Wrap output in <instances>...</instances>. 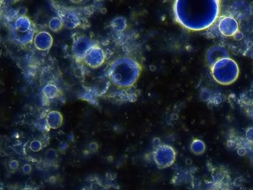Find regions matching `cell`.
I'll use <instances>...</instances> for the list:
<instances>
[{
  "label": "cell",
  "instance_id": "9a60e30c",
  "mask_svg": "<svg viewBox=\"0 0 253 190\" xmlns=\"http://www.w3.org/2000/svg\"><path fill=\"white\" fill-rule=\"evenodd\" d=\"M42 94H43L45 98L47 99L55 98L58 95V89L55 85L52 84H48L45 86L42 89Z\"/></svg>",
  "mask_w": 253,
  "mask_h": 190
},
{
  "label": "cell",
  "instance_id": "ba28073f",
  "mask_svg": "<svg viewBox=\"0 0 253 190\" xmlns=\"http://www.w3.org/2000/svg\"><path fill=\"white\" fill-rule=\"evenodd\" d=\"M218 30L221 35L231 37L239 31V25L233 17H223L218 22Z\"/></svg>",
  "mask_w": 253,
  "mask_h": 190
},
{
  "label": "cell",
  "instance_id": "ac0fdd59",
  "mask_svg": "<svg viewBox=\"0 0 253 190\" xmlns=\"http://www.w3.org/2000/svg\"><path fill=\"white\" fill-rule=\"evenodd\" d=\"M30 148L32 151H35V152L39 151L42 148V142L38 140H34L31 142Z\"/></svg>",
  "mask_w": 253,
  "mask_h": 190
},
{
  "label": "cell",
  "instance_id": "ffe728a7",
  "mask_svg": "<svg viewBox=\"0 0 253 190\" xmlns=\"http://www.w3.org/2000/svg\"><path fill=\"white\" fill-rule=\"evenodd\" d=\"M22 173L26 174V175H29L32 172V167L31 165L28 164H24L23 167H22Z\"/></svg>",
  "mask_w": 253,
  "mask_h": 190
},
{
  "label": "cell",
  "instance_id": "3957f363",
  "mask_svg": "<svg viewBox=\"0 0 253 190\" xmlns=\"http://www.w3.org/2000/svg\"><path fill=\"white\" fill-rule=\"evenodd\" d=\"M212 78L221 85H230L238 79L240 70L236 61L230 57L219 60L210 67Z\"/></svg>",
  "mask_w": 253,
  "mask_h": 190
},
{
  "label": "cell",
  "instance_id": "7a4b0ae2",
  "mask_svg": "<svg viewBox=\"0 0 253 190\" xmlns=\"http://www.w3.org/2000/svg\"><path fill=\"white\" fill-rule=\"evenodd\" d=\"M141 72V65L136 60L123 57L117 58L111 63L108 76L115 87L127 89L137 83Z\"/></svg>",
  "mask_w": 253,
  "mask_h": 190
},
{
  "label": "cell",
  "instance_id": "52a82bcc",
  "mask_svg": "<svg viewBox=\"0 0 253 190\" xmlns=\"http://www.w3.org/2000/svg\"><path fill=\"white\" fill-rule=\"evenodd\" d=\"M83 61L88 67L92 69H98L105 62V52L100 47L94 46L88 51Z\"/></svg>",
  "mask_w": 253,
  "mask_h": 190
},
{
  "label": "cell",
  "instance_id": "30bf717a",
  "mask_svg": "<svg viewBox=\"0 0 253 190\" xmlns=\"http://www.w3.org/2000/svg\"><path fill=\"white\" fill-rule=\"evenodd\" d=\"M33 42L38 50L47 51L53 46V39L50 34L46 31H42L35 36Z\"/></svg>",
  "mask_w": 253,
  "mask_h": 190
},
{
  "label": "cell",
  "instance_id": "d6986e66",
  "mask_svg": "<svg viewBox=\"0 0 253 190\" xmlns=\"http://www.w3.org/2000/svg\"><path fill=\"white\" fill-rule=\"evenodd\" d=\"M8 167L10 170L12 171H16L19 169V163L17 161V160H11L8 164Z\"/></svg>",
  "mask_w": 253,
  "mask_h": 190
},
{
  "label": "cell",
  "instance_id": "e0dca14e",
  "mask_svg": "<svg viewBox=\"0 0 253 190\" xmlns=\"http://www.w3.org/2000/svg\"><path fill=\"white\" fill-rule=\"evenodd\" d=\"M191 149L194 154L202 155L205 151V142L201 140H194V141L192 142Z\"/></svg>",
  "mask_w": 253,
  "mask_h": 190
},
{
  "label": "cell",
  "instance_id": "5bb4252c",
  "mask_svg": "<svg viewBox=\"0 0 253 190\" xmlns=\"http://www.w3.org/2000/svg\"><path fill=\"white\" fill-rule=\"evenodd\" d=\"M110 26L115 31L121 33L126 30L127 27V22L125 17L119 16V17H115L112 20Z\"/></svg>",
  "mask_w": 253,
  "mask_h": 190
},
{
  "label": "cell",
  "instance_id": "44dd1931",
  "mask_svg": "<svg viewBox=\"0 0 253 190\" xmlns=\"http://www.w3.org/2000/svg\"><path fill=\"white\" fill-rule=\"evenodd\" d=\"M88 148H89V150L92 151V152H96V151L98 150L99 146L97 142H90Z\"/></svg>",
  "mask_w": 253,
  "mask_h": 190
},
{
  "label": "cell",
  "instance_id": "4fadbf2b",
  "mask_svg": "<svg viewBox=\"0 0 253 190\" xmlns=\"http://www.w3.org/2000/svg\"><path fill=\"white\" fill-rule=\"evenodd\" d=\"M12 28L22 33H25L34 29L31 20L26 16H22L17 18L13 25Z\"/></svg>",
  "mask_w": 253,
  "mask_h": 190
},
{
  "label": "cell",
  "instance_id": "7402d4cb",
  "mask_svg": "<svg viewBox=\"0 0 253 190\" xmlns=\"http://www.w3.org/2000/svg\"><path fill=\"white\" fill-rule=\"evenodd\" d=\"M243 34L241 33V31H238L237 33L233 37L235 40L239 41L243 40Z\"/></svg>",
  "mask_w": 253,
  "mask_h": 190
},
{
  "label": "cell",
  "instance_id": "8fae6325",
  "mask_svg": "<svg viewBox=\"0 0 253 190\" xmlns=\"http://www.w3.org/2000/svg\"><path fill=\"white\" fill-rule=\"evenodd\" d=\"M10 36L12 39L17 44L20 45H27L30 44L35 38V30H32L22 33L16 29L11 28Z\"/></svg>",
  "mask_w": 253,
  "mask_h": 190
},
{
  "label": "cell",
  "instance_id": "2e32d148",
  "mask_svg": "<svg viewBox=\"0 0 253 190\" xmlns=\"http://www.w3.org/2000/svg\"><path fill=\"white\" fill-rule=\"evenodd\" d=\"M48 27L53 33H58L64 28L62 20L59 17H54L49 20Z\"/></svg>",
  "mask_w": 253,
  "mask_h": 190
},
{
  "label": "cell",
  "instance_id": "5b68a950",
  "mask_svg": "<svg viewBox=\"0 0 253 190\" xmlns=\"http://www.w3.org/2000/svg\"><path fill=\"white\" fill-rule=\"evenodd\" d=\"M92 41L86 35H80L74 38L72 51L77 59H83L91 48L93 47Z\"/></svg>",
  "mask_w": 253,
  "mask_h": 190
},
{
  "label": "cell",
  "instance_id": "7c38bea8",
  "mask_svg": "<svg viewBox=\"0 0 253 190\" xmlns=\"http://www.w3.org/2000/svg\"><path fill=\"white\" fill-rule=\"evenodd\" d=\"M46 121L49 129L56 130L62 125L63 121V115L60 112L53 110L49 112L46 116Z\"/></svg>",
  "mask_w": 253,
  "mask_h": 190
},
{
  "label": "cell",
  "instance_id": "9c48e42d",
  "mask_svg": "<svg viewBox=\"0 0 253 190\" xmlns=\"http://www.w3.org/2000/svg\"><path fill=\"white\" fill-rule=\"evenodd\" d=\"M227 57H229V52L221 46L210 47L206 53V61L210 67L221 58Z\"/></svg>",
  "mask_w": 253,
  "mask_h": 190
},
{
  "label": "cell",
  "instance_id": "6da1fadb",
  "mask_svg": "<svg viewBox=\"0 0 253 190\" xmlns=\"http://www.w3.org/2000/svg\"><path fill=\"white\" fill-rule=\"evenodd\" d=\"M220 1H175V19L183 28L193 31L205 30L211 26L220 15Z\"/></svg>",
  "mask_w": 253,
  "mask_h": 190
},
{
  "label": "cell",
  "instance_id": "8992f818",
  "mask_svg": "<svg viewBox=\"0 0 253 190\" xmlns=\"http://www.w3.org/2000/svg\"><path fill=\"white\" fill-rule=\"evenodd\" d=\"M58 16L62 20L63 27L67 29L78 28L81 25V17L72 8H63L58 11Z\"/></svg>",
  "mask_w": 253,
  "mask_h": 190
},
{
  "label": "cell",
  "instance_id": "277c9868",
  "mask_svg": "<svg viewBox=\"0 0 253 190\" xmlns=\"http://www.w3.org/2000/svg\"><path fill=\"white\" fill-rule=\"evenodd\" d=\"M175 158V150L168 144H159L153 152V158L160 169L167 168L172 166Z\"/></svg>",
  "mask_w": 253,
  "mask_h": 190
}]
</instances>
